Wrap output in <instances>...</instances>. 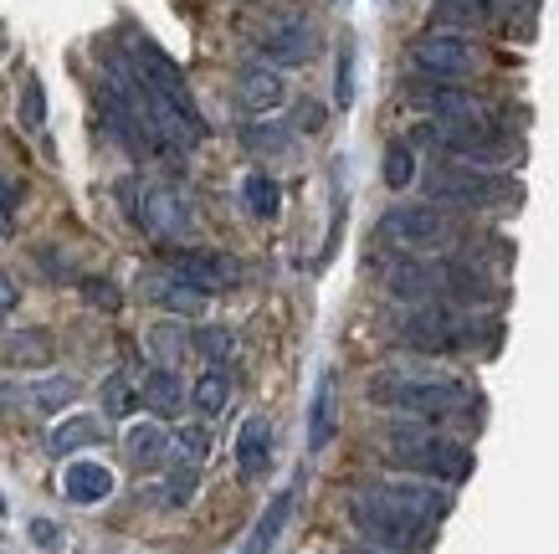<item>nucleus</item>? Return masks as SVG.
<instances>
[{
	"label": "nucleus",
	"instance_id": "28",
	"mask_svg": "<svg viewBox=\"0 0 559 554\" xmlns=\"http://www.w3.org/2000/svg\"><path fill=\"white\" fill-rule=\"evenodd\" d=\"M190 350H201L211 365H226L231 350H237V334H231L226 323H201V329L190 334Z\"/></svg>",
	"mask_w": 559,
	"mask_h": 554
},
{
	"label": "nucleus",
	"instance_id": "11",
	"mask_svg": "<svg viewBox=\"0 0 559 554\" xmlns=\"http://www.w3.org/2000/svg\"><path fill=\"white\" fill-rule=\"evenodd\" d=\"M349 519L374 550L385 554H416L431 544V529L426 523H406V519H390V514H370V508H349Z\"/></svg>",
	"mask_w": 559,
	"mask_h": 554
},
{
	"label": "nucleus",
	"instance_id": "10",
	"mask_svg": "<svg viewBox=\"0 0 559 554\" xmlns=\"http://www.w3.org/2000/svg\"><path fill=\"white\" fill-rule=\"evenodd\" d=\"M313 51H319V32H313V21H304V16H283L262 32L267 68H304Z\"/></svg>",
	"mask_w": 559,
	"mask_h": 554
},
{
	"label": "nucleus",
	"instance_id": "9",
	"mask_svg": "<svg viewBox=\"0 0 559 554\" xmlns=\"http://www.w3.org/2000/svg\"><path fill=\"white\" fill-rule=\"evenodd\" d=\"M170 272L180 283L201 287V293H221V287H237L241 283V262L226 252H211V247H180L170 252Z\"/></svg>",
	"mask_w": 559,
	"mask_h": 554
},
{
	"label": "nucleus",
	"instance_id": "24",
	"mask_svg": "<svg viewBox=\"0 0 559 554\" xmlns=\"http://www.w3.org/2000/svg\"><path fill=\"white\" fill-rule=\"evenodd\" d=\"M498 11H503V0H437L431 16L441 26H488Z\"/></svg>",
	"mask_w": 559,
	"mask_h": 554
},
{
	"label": "nucleus",
	"instance_id": "4",
	"mask_svg": "<svg viewBox=\"0 0 559 554\" xmlns=\"http://www.w3.org/2000/svg\"><path fill=\"white\" fill-rule=\"evenodd\" d=\"M401 339L421 354H447L462 350V344H477V339H492V329H483L477 314H462V308H447V303H416L401 319Z\"/></svg>",
	"mask_w": 559,
	"mask_h": 554
},
{
	"label": "nucleus",
	"instance_id": "17",
	"mask_svg": "<svg viewBox=\"0 0 559 554\" xmlns=\"http://www.w3.org/2000/svg\"><path fill=\"white\" fill-rule=\"evenodd\" d=\"M293 504H298V493H293V487H283V493L262 508V519L252 523V534H247L241 554H272V550H277V539H283V529H288V519H293Z\"/></svg>",
	"mask_w": 559,
	"mask_h": 554
},
{
	"label": "nucleus",
	"instance_id": "21",
	"mask_svg": "<svg viewBox=\"0 0 559 554\" xmlns=\"http://www.w3.org/2000/svg\"><path fill=\"white\" fill-rule=\"evenodd\" d=\"M98 421L93 416H68V421H57L51 426V437H47V452L51 457H72V452H83V447H93L98 441Z\"/></svg>",
	"mask_w": 559,
	"mask_h": 554
},
{
	"label": "nucleus",
	"instance_id": "2",
	"mask_svg": "<svg viewBox=\"0 0 559 554\" xmlns=\"http://www.w3.org/2000/svg\"><path fill=\"white\" fill-rule=\"evenodd\" d=\"M390 462L416 472V478H437L441 487H457L473 478V452L452 437H431V426H395L390 432Z\"/></svg>",
	"mask_w": 559,
	"mask_h": 554
},
{
	"label": "nucleus",
	"instance_id": "26",
	"mask_svg": "<svg viewBox=\"0 0 559 554\" xmlns=\"http://www.w3.org/2000/svg\"><path fill=\"white\" fill-rule=\"evenodd\" d=\"M241 205H247L257 221H272L283 211V190H277L272 175H247V180H241Z\"/></svg>",
	"mask_w": 559,
	"mask_h": 554
},
{
	"label": "nucleus",
	"instance_id": "41",
	"mask_svg": "<svg viewBox=\"0 0 559 554\" xmlns=\"http://www.w3.org/2000/svg\"><path fill=\"white\" fill-rule=\"evenodd\" d=\"M365 554H385V550H365Z\"/></svg>",
	"mask_w": 559,
	"mask_h": 554
},
{
	"label": "nucleus",
	"instance_id": "14",
	"mask_svg": "<svg viewBox=\"0 0 559 554\" xmlns=\"http://www.w3.org/2000/svg\"><path fill=\"white\" fill-rule=\"evenodd\" d=\"M62 493H68V504L93 508L114 493V472L103 468V462H87V457L83 462H68V472H62Z\"/></svg>",
	"mask_w": 559,
	"mask_h": 554
},
{
	"label": "nucleus",
	"instance_id": "1",
	"mask_svg": "<svg viewBox=\"0 0 559 554\" xmlns=\"http://www.w3.org/2000/svg\"><path fill=\"white\" fill-rule=\"evenodd\" d=\"M370 401L390 405V411H406L416 421H441L457 416L473 405V386L467 380H452V375H431V369H385L370 380Z\"/></svg>",
	"mask_w": 559,
	"mask_h": 554
},
{
	"label": "nucleus",
	"instance_id": "27",
	"mask_svg": "<svg viewBox=\"0 0 559 554\" xmlns=\"http://www.w3.org/2000/svg\"><path fill=\"white\" fill-rule=\"evenodd\" d=\"M26 396H32L36 411H62V405L78 401V380H72V375H47V380H36Z\"/></svg>",
	"mask_w": 559,
	"mask_h": 554
},
{
	"label": "nucleus",
	"instance_id": "30",
	"mask_svg": "<svg viewBox=\"0 0 559 554\" xmlns=\"http://www.w3.org/2000/svg\"><path fill=\"white\" fill-rule=\"evenodd\" d=\"M139 405V386L134 380H129V375H108V380H103V416H129V411H134Z\"/></svg>",
	"mask_w": 559,
	"mask_h": 554
},
{
	"label": "nucleus",
	"instance_id": "5",
	"mask_svg": "<svg viewBox=\"0 0 559 554\" xmlns=\"http://www.w3.org/2000/svg\"><path fill=\"white\" fill-rule=\"evenodd\" d=\"M119 201L159 241H175V236H186L195 226V205H190L180 185H119Z\"/></svg>",
	"mask_w": 559,
	"mask_h": 554
},
{
	"label": "nucleus",
	"instance_id": "19",
	"mask_svg": "<svg viewBox=\"0 0 559 554\" xmlns=\"http://www.w3.org/2000/svg\"><path fill=\"white\" fill-rule=\"evenodd\" d=\"M139 401L150 405L154 416H175L190 396H186V380H180L170 365H159V369H150V375L139 380Z\"/></svg>",
	"mask_w": 559,
	"mask_h": 554
},
{
	"label": "nucleus",
	"instance_id": "31",
	"mask_svg": "<svg viewBox=\"0 0 559 554\" xmlns=\"http://www.w3.org/2000/svg\"><path fill=\"white\" fill-rule=\"evenodd\" d=\"M195 487H201V462H180V468L165 478V504L186 508L190 498H195Z\"/></svg>",
	"mask_w": 559,
	"mask_h": 554
},
{
	"label": "nucleus",
	"instance_id": "39",
	"mask_svg": "<svg viewBox=\"0 0 559 554\" xmlns=\"http://www.w3.org/2000/svg\"><path fill=\"white\" fill-rule=\"evenodd\" d=\"M32 539H36V544H41V550H57V523L36 519V523H32Z\"/></svg>",
	"mask_w": 559,
	"mask_h": 554
},
{
	"label": "nucleus",
	"instance_id": "23",
	"mask_svg": "<svg viewBox=\"0 0 559 554\" xmlns=\"http://www.w3.org/2000/svg\"><path fill=\"white\" fill-rule=\"evenodd\" d=\"M441 293H452L462 303H492L498 287L492 278H483V268H441Z\"/></svg>",
	"mask_w": 559,
	"mask_h": 554
},
{
	"label": "nucleus",
	"instance_id": "37",
	"mask_svg": "<svg viewBox=\"0 0 559 554\" xmlns=\"http://www.w3.org/2000/svg\"><path fill=\"white\" fill-rule=\"evenodd\" d=\"M16 201H21V196H16V185H11L5 175H0V236L11 232V221H16Z\"/></svg>",
	"mask_w": 559,
	"mask_h": 554
},
{
	"label": "nucleus",
	"instance_id": "36",
	"mask_svg": "<svg viewBox=\"0 0 559 554\" xmlns=\"http://www.w3.org/2000/svg\"><path fill=\"white\" fill-rule=\"evenodd\" d=\"M21 123H26V129H41V123H47V93H41V78H26V87H21Z\"/></svg>",
	"mask_w": 559,
	"mask_h": 554
},
{
	"label": "nucleus",
	"instance_id": "25",
	"mask_svg": "<svg viewBox=\"0 0 559 554\" xmlns=\"http://www.w3.org/2000/svg\"><path fill=\"white\" fill-rule=\"evenodd\" d=\"M0 350H5L0 354L5 365H47L51 359V334L47 329H21V334H11Z\"/></svg>",
	"mask_w": 559,
	"mask_h": 554
},
{
	"label": "nucleus",
	"instance_id": "35",
	"mask_svg": "<svg viewBox=\"0 0 559 554\" xmlns=\"http://www.w3.org/2000/svg\"><path fill=\"white\" fill-rule=\"evenodd\" d=\"M170 447L180 452V462H201V457L211 452V432H205V426H180L170 437Z\"/></svg>",
	"mask_w": 559,
	"mask_h": 554
},
{
	"label": "nucleus",
	"instance_id": "32",
	"mask_svg": "<svg viewBox=\"0 0 559 554\" xmlns=\"http://www.w3.org/2000/svg\"><path fill=\"white\" fill-rule=\"evenodd\" d=\"M411 180H416V154H411V144H390L385 150V185L390 190H406Z\"/></svg>",
	"mask_w": 559,
	"mask_h": 554
},
{
	"label": "nucleus",
	"instance_id": "7",
	"mask_svg": "<svg viewBox=\"0 0 559 554\" xmlns=\"http://www.w3.org/2000/svg\"><path fill=\"white\" fill-rule=\"evenodd\" d=\"M426 190L437 205H467V211H488V205H503L519 196V185L503 175H488V169H431Z\"/></svg>",
	"mask_w": 559,
	"mask_h": 554
},
{
	"label": "nucleus",
	"instance_id": "34",
	"mask_svg": "<svg viewBox=\"0 0 559 554\" xmlns=\"http://www.w3.org/2000/svg\"><path fill=\"white\" fill-rule=\"evenodd\" d=\"M247 150H257V154H277V150H288V129H283V123H252V129H247Z\"/></svg>",
	"mask_w": 559,
	"mask_h": 554
},
{
	"label": "nucleus",
	"instance_id": "22",
	"mask_svg": "<svg viewBox=\"0 0 559 554\" xmlns=\"http://www.w3.org/2000/svg\"><path fill=\"white\" fill-rule=\"evenodd\" d=\"M190 401H195V411H201V416H221V411L231 405V375H226V365L205 369L201 380L190 386Z\"/></svg>",
	"mask_w": 559,
	"mask_h": 554
},
{
	"label": "nucleus",
	"instance_id": "6",
	"mask_svg": "<svg viewBox=\"0 0 559 554\" xmlns=\"http://www.w3.org/2000/svg\"><path fill=\"white\" fill-rule=\"evenodd\" d=\"M380 236L406 247V252H441L457 241V221L447 216L437 201H406V205H390L380 216Z\"/></svg>",
	"mask_w": 559,
	"mask_h": 554
},
{
	"label": "nucleus",
	"instance_id": "29",
	"mask_svg": "<svg viewBox=\"0 0 559 554\" xmlns=\"http://www.w3.org/2000/svg\"><path fill=\"white\" fill-rule=\"evenodd\" d=\"M144 344H150V350L159 354L165 365H175V359H180V354L190 350V334H186V323L159 319V323H154V329H150V334H144Z\"/></svg>",
	"mask_w": 559,
	"mask_h": 554
},
{
	"label": "nucleus",
	"instance_id": "40",
	"mask_svg": "<svg viewBox=\"0 0 559 554\" xmlns=\"http://www.w3.org/2000/svg\"><path fill=\"white\" fill-rule=\"evenodd\" d=\"M349 87H355V83H349V51H344V57H340V108H349V98H355Z\"/></svg>",
	"mask_w": 559,
	"mask_h": 554
},
{
	"label": "nucleus",
	"instance_id": "13",
	"mask_svg": "<svg viewBox=\"0 0 559 554\" xmlns=\"http://www.w3.org/2000/svg\"><path fill=\"white\" fill-rule=\"evenodd\" d=\"M340 432V375L323 369L319 390H313V405H308V452H323Z\"/></svg>",
	"mask_w": 559,
	"mask_h": 554
},
{
	"label": "nucleus",
	"instance_id": "12",
	"mask_svg": "<svg viewBox=\"0 0 559 554\" xmlns=\"http://www.w3.org/2000/svg\"><path fill=\"white\" fill-rule=\"evenodd\" d=\"M283 98H288V87H283V72L267 68V62H257V68H247L237 78V103L247 108L252 118H267L283 108Z\"/></svg>",
	"mask_w": 559,
	"mask_h": 554
},
{
	"label": "nucleus",
	"instance_id": "8",
	"mask_svg": "<svg viewBox=\"0 0 559 554\" xmlns=\"http://www.w3.org/2000/svg\"><path fill=\"white\" fill-rule=\"evenodd\" d=\"M411 68L421 78H437V83H457V78H467L477 68V51L457 32H426L411 42Z\"/></svg>",
	"mask_w": 559,
	"mask_h": 554
},
{
	"label": "nucleus",
	"instance_id": "16",
	"mask_svg": "<svg viewBox=\"0 0 559 554\" xmlns=\"http://www.w3.org/2000/svg\"><path fill=\"white\" fill-rule=\"evenodd\" d=\"M237 468L241 478H262L272 468V421L267 416H247L237 432Z\"/></svg>",
	"mask_w": 559,
	"mask_h": 554
},
{
	"label": "nucleus",
	"instance_id": "20",
	"mask_svg": "<svg viewBox=\"0 0 559 554\" xmlns=\"http://www.w3.org/2000/svg\"><path fill=\"white\" fill-rule=\"evenodd\" d=\"M150 298L165 308V314H205V303H211V293H201V287L180 283L175 272H165V278H154L150 283Z\"/></svg>",
	"mask_w": 559,
	"mask_h": 554
},
{
	"label": "nucleus",
	"instance_id": "15",
	"mask_svg": "<svg viewBox=\"0 0 559 554\" xmlns=\"http://www.w3.org/2000/svg\"><path fill=\"white\" fill-rule=\"evenodd\" d=\"M170 452V432L159 426V421H129V432H123V457H129V468L150 472L165 462Z\"/></svg>",
	"mask_w": 559,
	"mask_h": 554
},
{
	"label": "nucleus",
	"instance_id": "18",
	"mask_svg": "<svg viewBox=\"0 0 559 554\" xmlns=\"http://www.w3.org/2000/svg\"><path fill=\"white\" fill-rule=\"evenodd\" d=\"M385 287L395 298L431 303L441 293V268H431V262H395V268L385 272Z\"/></svg>",
	"mask_w": 559,
	"mask_h": 554
},
{
	"label": "nucleus",
	"instance_id": "3",
	"mask_svg": "<svg viewBox=\"0 0 559 554\" xmlns=\"http://www.w3.org/2000/svg\"><path fill=\"white\" fill-rule=\"evenodd\" d=\"M349 508H370V514H390V519L437 529L452 514V493L441 483H370L349 493Z\"/></svg>",
	"mask_w": 559,
	"mask_h": 554
},
{
	"label": "nucleus",
	"instance_id": "38",
	"mask_svg": "<svg viewBox=\"0 0 559 554\" xmlns=\"http://www.w3.org/2000/svg\"><path fill=\"white\" fill-rule=\"evenodd\" d=\"M16 303H21V287H16V278H11V272L0 268V323L11 319V314H16Z\"/></svg>",
	"mask_w": 559,
	"mask_h": 554
},
{
	"label": "nucleus",
	"instance_id": "33",
	"mask_svg": "<svg viewBox=\"0 0 559 554\" xmlns=\"http://www.w3.org/2000/svg\"><path fill=\"white\" fill-rule=\"evenodd\" d=\"M83 303H87V308H98V314H119L123 293L108 283V278H83Z\"/></svg>",
	"mask_w": 559,
	"mask_h": 554
}]
</instances>
